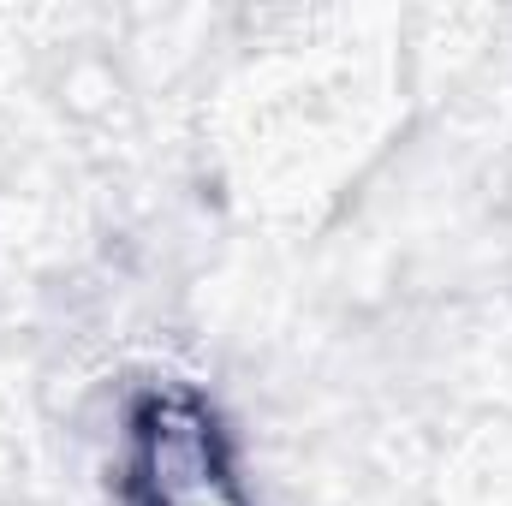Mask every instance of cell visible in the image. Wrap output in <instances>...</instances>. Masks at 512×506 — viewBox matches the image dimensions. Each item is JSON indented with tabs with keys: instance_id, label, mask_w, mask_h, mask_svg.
<instances>
[{
	"instance_id": "cell-1",
	"label": "cell",
	"mask_w": 512,
	"mask_h": 506,
	"mask_svg": "<svg viewBox=\"0 0 512 506\" xmlns=\"http://www.w3.org/2000/svg\"><path fill=\"white\" fill-rule=\"evenodd\" d=\"M131 506H245L233 483L227 435L191 387H149L126 417Z\"/></svg>"
}]
</instances>
